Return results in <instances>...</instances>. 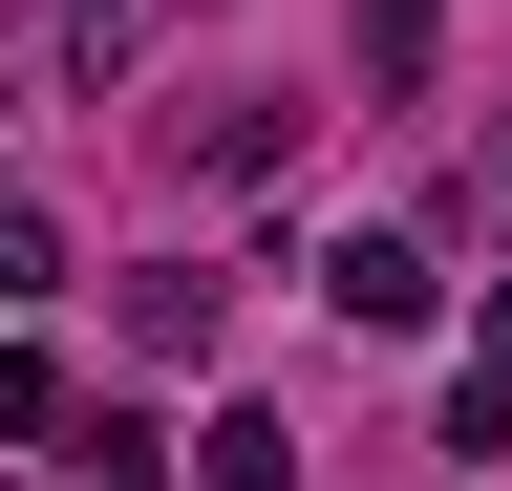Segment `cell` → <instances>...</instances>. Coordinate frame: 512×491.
Masks as SVG:
<instances>
[{
    "label": "cell",
    "instance_id": "3",
    "mask_svg": "<svg viewBox=\"0 0 512 491\" xmlns=\"http://www.w3.org/2000/svg\"><path fill=\"white\" fill-rule=\"evenodd\" d=\"M192 491H299V427L278 406H214V427H192Z\"/></svg>",
    "mask_w": 512,
    "mask_h": 491
},
{
    "label": "cell",
    "instance_id": "4",
    "mask_svg": "<svg viewBox=\"0 0 512 491\" xmlns=\"http://www.w3.org/2000/svg\"><path fill=\"white\" fill-rule=\"evenodd\" d=\"M150 22H171V0H64V86H128V65H150Z\"/></svg>",
    "mask_w": 512,
    "mask_h": 491
},
{
    "label": "cell",
    "instance_id": "7",
    "mask_svg": "<svg viewBox=\"0 0 512 491\" xmlns=\"http://www.w3.org/2000/svg\"><path fill=\"white\" fill-rule=\"evenodd\" d=\"M0 449H64V363L43 342H0Z\"/></svg>",
    "mask_w": 512,
    "mask_h": 491
},
{
    "label": "cell",
    "instance_id": "2",
    "mask_svg": "<svg viewBox=\"0 0 512 491\" xmlns=\"http://www.w3.org/2000/svg\"><path fill=\"white\" fill-rule=\"evenodd\" d=\"M128 342H150V363H214V342H235V278H214V257L128 278Z\"/></svg>",
    "mask_w": 512,
    "mask_h": 491
},
{
    "label": "cell",
    "instance_id": "8",
    "mask_svg": "<svg viewBox=\"0 0 512 491\" xmlns=\"http://www.w3.org/2000/svg\"><path fill=\"white\" fill-rule=\"evenodd\" d=\"M43 278H64V214H43V193H0V299H43Z\"/></svg>",
    "mask_w": 512,
    "mask_h": 491
},
{
    "label": "cell",
    "instance_id": "5",
    "mask_svg": "<svg viewBox=\"0 0 512 491\" xmlns=\"http://www.w3.org/2000/svg\"><path fill=\"white\" fill-rule=\"evenodd\" d=\"M427 43H448V0H363V86H384V107L427 86Z\"/></svg>",
    "mask_w": 512,
    "mask_h": 491
},
{
    "label": "cell",
    "instance_id": "1",
    "mask_svg": "<svg viewBox=\"0 0 512 491\" xmlns=\"http://www.w3.org/2000/svg\"><path fill=\"white\" fill-rule=\"evenodd\" d=\"M320 299H342V342H406V321H427L448 278L406 257V235H342V257H320Z\"/></svg>",
    "mask_w": 512,
    "mask_h": 491
},
{
    "label": "cell",
    "instance_id": "6",
    "mask_svg": "<svg viewBox=\"0 0 512 491\" xmlns=\"http://www.w3.org/2000/svg\"><path fill=\"white\" fill-rule=\"evenodd\" d=\"M278 150H299V107H214V129H192V171H214V193H256Z\"/></svg>",
    "mask_w": 512,
    "mask_h": 491
}]
</instances>
